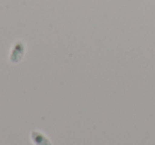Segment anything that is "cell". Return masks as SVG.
Masks as SVG:
<instances>
[{
    "label": "cell",
    "mask_w": 155,
    "mask_h": 145,
    "mask_svg": "<svg viewBox=\"0 0 155 145\" xmlns=\"http://www.w3.org/2000/svg\"><path fill=\"white\" fill-rule=\"evenodd\" d=\"M31 139H32V142L35 145H52L51 141L47 138L44 134L39 131H32L31 134Z\"/></svg>",
    "instance_id": "cell-1"
}]
</instances>
